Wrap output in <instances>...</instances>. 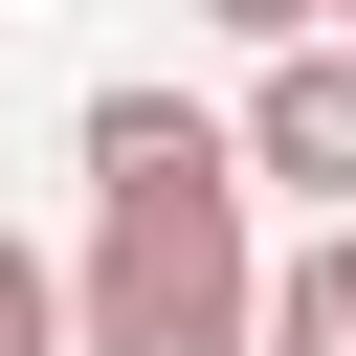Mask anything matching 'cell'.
Returning a JSON list of instances; mask_svg holds the SVG:
<instances>
[{
    "instance_id": "4",
    "label": "cell",
    "mask_w": 356,
    "mask_h": 356,
    "mask_svg": "<svg viewBox=\"0 0 356 356\" xmlns=\"http://www.w3.org/2000/svg\"><path fill=\"white\" fill-rule=\"evenodd\" d=\"M267 356H356V200H334V245L267 289Z\"/></svg>"
},
{
    "instance_id": "6",
    "label": "cell",
    "mask_w": 356,
    "mask_h": 356,
    "mask_svg": "<svg viewBox=\"0 0 356 356\" xmlns=\"http://www.w3.org/2000/svg\"><path fill=\"white\" fill-rule=\"evenodd\" d=\"M200 22H245V44H312V22H334V0H200Z\"/></svg>"
},
{
    "instance_id": "5",
    "label": "cell",
    "mask_w": 356,
    "mask_h": 356,
    "mask_svg": "<svg viewBox=\"0 0 356 356\" xmlns=\"http://www.w3.org/2000/svg\"><path fill=\"white\" fill-rule=\"evenodd\" d=\"M0 356H89V312H67V289H44L22 245H0Z\"/></svg>"
},
{
    "instance_id": "1",
    "label": "cell",
    "mask_w": 356,
    "mask_h": 356,
    "mask_svg": "<svg viewBox=\"0 0 356 356\" xmlns=\"http://www.w3.org/2000/svg\"><path fill=\"white\" fill-rule=\"evenodd\" d=\"M89 356H245L267 334V267H245V178H134L89 222Z\"/></svg>"
},
{
    "instance_id": "7",
    "label": "cell",
    "mask_w": 356,
    "mask_h": 356,
    "mask_svg": "<svg viewBox=\"0 0 356 356\" xmlns=\"http://www.w3.org/2000/svg\"><path fill=\"white\" fill-rule=\"evenodd\" d=\"M334 22H356V0H334Z\"/></svg>"
},
{
    "instance_id": "3",
    "label": "cell",
    "mask_w": 356,
    "mask_h": 356,
    "mask_svg": "<svg viewBox=\"0 0 356 356\" xmlns=\"http://www.w3.org/2000/svg\"><path fill=\"white\" fill-rule=\"evenodd\" d=\"M134 178H267L222 111H178V89H89V200H134Z\"/></svg>"
},
{
    "instance_id": "2",
    "label": "cell",
    "mask_w": 356,
    "mask_h": 356,
    "mask_svg": "<svg viewBox=\"0 0 356 356\" xmlns=\"http://www.w3.org/2000/svg\"><path fill=\"white\" fill-rule=\"evenodd\" d=\"M245 156H267L289 200H356V22H334V44H267V89H245Z\"/></svg>"
}]
</instances>
